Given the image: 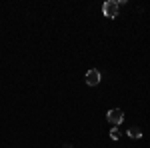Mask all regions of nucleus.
<instances>
[{
  "label": "nucleus",
  "instance_id": "obj_1",
  "mask_svg": "<svg viewBox=\"0 0 150 148\" xmlns=\"http://www.w3.org/2000/svg\"><path fill=\"white\" fill-rule=\"evenodd\" d=\"M102 12H104V16H108V18H116L118 16V2L106 0L102 4Z\"/></svg>",
  "mask_w": 150,
  "mask_h": 148
},
{
  "label": "nucleus",
  "instance_id": "obj_2",
  "mask_svg": "<svg viewBox=\"0 0 150 148\" xmlns=\"http://www.w3.org/2000/svg\"><path fill=\"white\" fill-rule=\"evenodd\" d=\"M106 118H108V122L112 126H118V124H122V120H124V112L120 108H112V110H108Z\"/></svg>",
  "mask_w": 150,
  "mask_h": 148
},
{
  "label": "nucleus",
  "instance_id": "obj_3",
  "mask_svg": "<svg viewBox=\"0 0 150 148\" xmlns=\"http://www.w3.org/2000/svg\"><path fill=\"white\" fill-rule=\"evenodd\" d=\"M98 82H100V72L96 68L88 70V72H86V84H88V86H96Z\"/></svg>",
  "mask_w": 150,
  "mask_h": 148
},
{
  "label": "nucleus",
  "instance_id": "obj_4",
  "mask_svg": "<svg viewBox=\"0 0 150 148\" xmlns=\"http://www.w3.org/2000/svg\"><path fill=\"white\" fill-rule=\"evenodd\" d=\"M128 136L130 138H140L142 136V130L136 128V126H132V128H128Z\"/></svg>",
  "mask_w": 150,
  "mask_h": 148
},
{
  "label": "nucleus",
  "instance_id": "obj_5",
  "mask_svg": "<svg viewBox=\"0 0 150 148\" xmlns=\"http://www.w3.org/2000/svg\"><path fill=\"white\" fill-rule=\"evenodd\" d=\"M110 138H114V140H118V138H120V132H118L116 128H112V130H110Z\"/></svg>",
  "mask_w": 150,
  "mask_h": 148
}]
</instances>
